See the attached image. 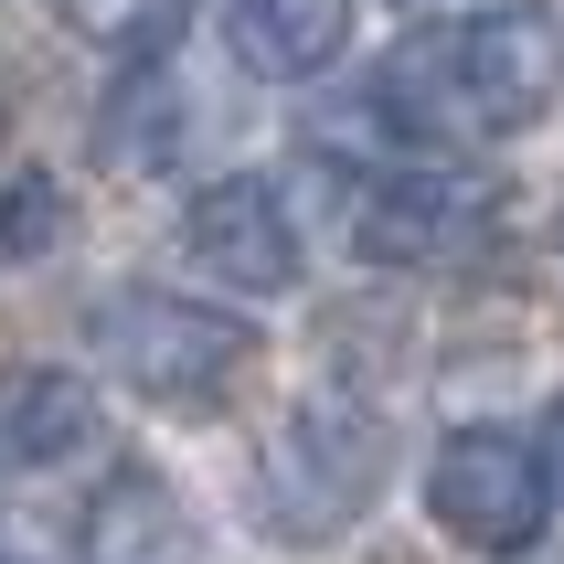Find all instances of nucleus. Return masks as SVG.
<instances>
[{"label": "nucleus", "instance_id": "f257e3e1", "mask_svg": "<svg viewBox=\"0 0 564 564\" xmlns=\"http://www.w3.org/2000/svg\"><path fill=\"white\" fill-rule=\"evenodd\" d=\"M564 96V32L543 11H458L415 22L373 64V118L415 150H501L511 128H533Z\"/></svg>", "mask_w": 564, "mask_h": 564}, {"label": "nucleus", "instance_id": "f03ea898", "mask_svg": "<svg viewBox=\"0 0 564 564\" xmlns=\"http://www.w3.org/2000/svg\"><path fill=\"white\" fill-rule=\"evenodd\" d=\"M86 341L96 362L128 383V394H150L171 415H214L256 362V330L214 299H182V288H118V299H96L86 310Z\"/></svg>", "mask_w": 564, "mask_h": 564}, {"label": "nucleus", "instance_id": "7ed1b4c3", "mask_svg": "<svg viewBox=\"0 0 564 564\" xmlns=\"http://www.w3.org/2000/svg\"><path fill=\"white\" fill-rule=\"evenodd\" d=\"M426 511H437L447 543L469 554H522L554 511V479H543V447L511 437V426H447L437 458H426Z\"/></svg>", "mask_w": 564, "mask_h": 564}, {"label": "nucleus", "instance_id": "20e7f679", "mask_svg": "<svg viewBox=\"0 0 564 564\" xmlns=\"http://www.w3.org/2000/svg\"><path fill=\"white\" fill-rule=\"evenodd\" d=\"M490 224H501V182H469V171H373L351 192L362 267H458L490 246Z\"/></svg>", "mask_w": 564, "mask_h": 564}, {"label": "nucleus", "instance_id": "39448f33", "mask_svg": "<svg viewBox=\"0 0 564 564\" xmlns=\"http://www.w3.org/2000/svg\"><path fill=\"white\" fill-rule=\"evenodd\" d=\"M182 256H192V278L235 288V299H288V288H299V267H310L288 192L256 182V171L203 182V192L182 203Z\"/></svg>", "mask_w": 564, "mask_h": 564}, {"label": "nucleus", "instance_id": "423d86ee", "mask_svg": "<svg viewBox=\"0 0 564 564\" xmlns=\"http://www.w3.org/2000/svg\"><path fill=\"white\" fill-rule=\"evenodd\" d=\"M383 490V426H341V415H299V437L267 469V511L288 522V543H330L351 511Z\"/></svg>", "mask_w": 564, "mask_h": 564}, {"label": "nucleus", "instance_id": "0eeeda50", "mask_svg": "<svg viewBox=\"0 0 564 564\" xmlns=\"http://www.w3.org/2000/svg\"><path fill=\"white\" fill-rule=\"evenodd\" d=\"M192 139V64H182V11L150 32H128L118 75H107V118H96V160L118 171H160Z\"/></svg>", "mask_w": 564, "mask_h": 564}, {"label": "nucleus", "instance_id": "6e6552de", "mask_svg": "<svg viewBox=\"0 0 564 564\" xmlns=\"http://www.w3.org/2000/svg\"><path fill=\"white\" fill-rule=\"evenodd\" d=\"M224 43L246 75L267 86H299V75H330L351 43V0H235L224 11Z\"/></svg>", "mask_w": 564, "mask_h": 564}, {"label": "nucleus", "instance_id": "1a4fd4ad", "mask_svg": "<svg viewBox=\"0 0 564 564\" xmlns=\"http://www.w3.org/2000/svg\"><path fill=\"white\" fill-rule=\"evenodd\" d=\"M75 447H96L86 383H75V373H43L22 405H11V458H32V469H43V458H75Z\"/></svg>", "mask_w": 564, "mask_h": 564}, {"label": "nucleus", "instance_id": "9d476101", "mask_svg": "<svg viewBox=\"0 0 564 564\" xmlns=\"http://www.w3.org/2000/svg\"><path fill=\"white\" fill-rule=\"evenodd\" d=\"M64 235V203L43 171H22V182H0V256H32V246H54Z\"/></svg>", "mask_w": 564, "mask_h": 564}, {"label": "nucleus", "instance_id": "9b49d317", "mask_svg": "<svg viewBox=\"0 0 564 564\" xmlns=\"http://www.w3.org/2000/svg\"><path fill=\"white\" fill-rule=\"evenodd\" d=\"M75 32H96V43H128V32H150V22H171V0H54Z\"/></svg>", "mask_w": 564, "mask_h": 564}, {"label": "nucleus", "instance_id": "f8f14e48", "mask_svg": "<svg viewBox=\"0 0 564 564\" xmlns=\"http://www.w3.org/2000/svg\"><path fill=\"white\" fill-rule=\"evenodd\" d=\"M543 479H554V501H564V405H554V426H543Z\"/></svg>", "mask_w": 564, "mask_h": 564}, {"label": "nucleus", "instance_id": "ddd939ff", "mask_svg": "<svg viewBox=\"0 0 564 564\" xmlns=\"http://www.w3.org/2000/svg\"><path fill=\"white\" fill-rule=\"evenodd\" d=\"M0 564H11V543H0Z\"/></svg>", "mask_w": 564, "mask_h": 564}]
</instances>
